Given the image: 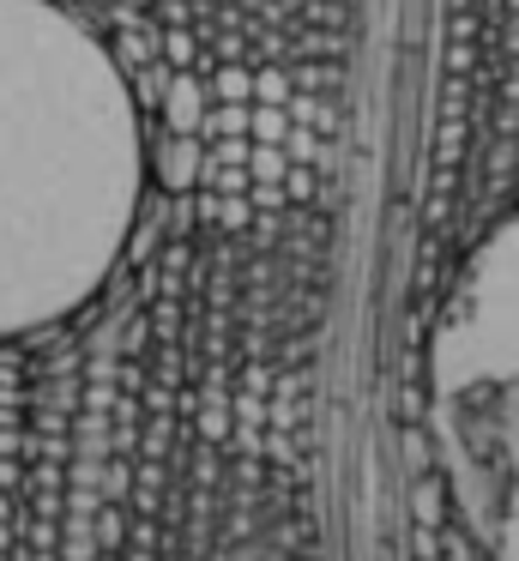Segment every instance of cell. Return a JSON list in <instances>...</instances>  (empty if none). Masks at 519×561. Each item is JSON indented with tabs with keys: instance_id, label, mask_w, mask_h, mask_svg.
<instances>
[{
	"instance_id": "obj_1",
	"label": "cell",
	"mask_w": 519,
	"mask_h": 561,
	"mask_svg": "<svg viewBox=\"0 0 519 561\" xmlns=\"http://www.w3.org/2000/svg\"><path fill=\"white\" fill-rule=\"evenodd\" d=\"M386 339V483L417 561H519V139H453Z\"/></svg>"
}]
</instances>
